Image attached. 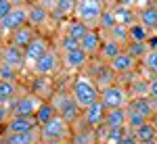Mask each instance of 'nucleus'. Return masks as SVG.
I'll return each instance as SVG.
<instances>
[{
    "mask_svg": "<svg viewBox=\"0 0 157 144\" xmlns=\"http://www.w3.org/2000/svg\"><path fill=\"white\" fill-rule=\"evenodd\" d=\"M71 96L75 98V102L86 111L90 105H94L97 100H101V90L97 88V82H92L90 77L78 75L71 84Z\"/></svg>",
    "mask_w": 157,
    "mask_h": 144,
    "instance_id": "obj_1",
    "label": "nucleus"
},
{
    "mask_svg": "<svg viewBox=\"0 0 157 144\" xmlns=\"http://www.w3.org/2000/svg\"><path fill=\"white\" fill-rule=\"evenodd\" d=\"M40 136H42V142L46 144H65L67 140H71V123L63 119V117H55L52 121H48L46 125L40 127Z\"/></svg>",
    "mask_w": 157,
    "mask_h": 144,
    "instance_id": "obj_2",
    "label": "nucleus"
},
{
    "mask_svg": "<svg viewBox=\"0 0 157 144\" xmlns=\"http://www.w3.org/2000/svg\"><path fill=\"white\" fill-rule=\"evenodd\" d=\"M52 107L57 111V115L63 117L67 123H75L78 119H82V113H84V109L75 102V98L65 94V92H59L52 96Z\"/></svg>",
    "mask_w": 157,
    "mask_h": 144,
    "instance_id": "obj_3",
    "label": "nucleus"
},
{
    "mask_svg": "<svg viewBox=\"0 0 157 144\" xmlns=\"http://www.w3.org/2000/svg\"><path fill=\"white\" fill-rule=\"evenodd\" d=\"M103 0H75V19L86 25H94L103 17Z\"/></svg>",
    "mask_w": 157,
    "mask_h": 144,
    "instance_id": "obj_4",
    "label": "nucleus"
},
{
    "mask_svg": "<svg viewBox=\"0 0 157 144\" xmlns=\"http://www.w3.org/2000/svg\"><path fill=\"white\" fill-rule=\"evenodd\" d=\"M101 100L103 105L107 107V111L111 109H126L130 102H128V92L124 86H117V84H111L107 88H103L101 92Z\"/></svg>",
    "mask_w": 157,
    "mask_h": 144,
    "instance_id": "obj_5",
    "label": "nucleus"
},
{
    "mask_svg": "<svg viewBox=\"0 0 157 144\" xmlns=\"http://www.w3.org/2000/svg\"><path fill=\"white\" fill-rule=\"evenodd\" d=\"M42 105L44 102L40 100L38 94H25L11 107V115L13 117H36L38 109Z\"/></svg>",
    "mask_w": 157,
    "mask_h": 144,
    "instance_id": "obj_6",
    "label": "nucleus"
},
{
    "mask_svg": "<svg viewBox=\"0 0 157 144\" xmlns=\"http://www.w3.org/2000/svg\"><path fill=\"white\" fill-rule=\"evenodd\" d=\"M25 25H29V11L23 9V6H15L11 11V15L0 23V27H2V31H13L15 34L17 29H21Z\"/></svg>",
    "mask_w": 157,
    "mask_h": 144,
    "instance_id": "obj_7",
    "label": "nucleus"
},
{
    "mask_svg": "<svg viewBox=\"0 0 157 144\" xmlns=\"http://www.w3.org/2000/svg\"><path fill=\"white\" fill-rule=\"evenodd\" d=\"M59 67H61L59 54H57L55 50H48V52H46V54H44V57L34 65V71H36L38 77H50V75L57 71Z\"/></svg>",
    "mask_w": 157,
    "mask_h": 144,
    "instance_id": "obj_8",
    "label": "nucleus"
},
{
    "mask_svg": "<svg viewBox=\"0 0 157 144\" xmlns=\"http://www.w3.org/2000/svg\"><path fill=\"white\" fill-rule=\"evenodd\" d=\"M105 117H107V107L103 105V100H97L94 105H90V107L84 111V119L92 130L103 127V125H105Z\"/></svg>",
    "mask_w": 157,
    "mask_h": 144,
    "instance_id": "obj_9",
    "label": "nucleus"
},
{
    "mask_svg": "<svg viewBox=\"0 0 157 144\" xmlns=\"http://www.w3.org/2000/svg\"><path fill=\"white\" fill-rule=\"evenodd\" d=\"M40 130L36 117H11L6 121V134H29Z\"/></svg>",
    "mask_w": 157,
    "mask_h": 144,
    "instance_id": "obj_10",
    "label": "nucleus"
},
{
    "mask_svg": "<svg viewBox=\"0 0 157 144\" xmlns=\"http://www.w3.org/2000/svg\"><path fill=\"white\" fill-rule=\"evenodd\" d=\"M2 63L4 65H9V67H13V69H21L25 63V50L19 46H15V44H11V46H6L4 50H2Z\"/></svg>",
    "mask_w": 157,
    "mask_h": 144,
    "instance_id": "obj_11",
    "label": "nucleus"
},
{
    "mask_svg": "<svg viewBox=\"0 0 157 144\" xmlns=\"http://www.w3.org/2000/svg\"><path fill=\"white\" fill-rule=\"evenodd\" d=\"M48 50H50V48H48V44H46V40L36 36V38H34V42L25 48V61H27V63H32V65H36V63L42 59Z\"/></svg>",
    "mask_w": 157,
    "mask_h": 144,
    "instance_id": "obj_12",
    "label": "nucleus"
},
{
    "mask_svg": "<svg viewBox=\"0 0 157 144\" xmlns=\"http://www.w3.org/2000/svg\"><path fill=\"white\" fill-rule=\"evenodd\" d=\"M134 67H136V59L130 57L126 50L121 52L120 57H115V59L109 63V69H111L113 73H130Z\"/></svg>",
    "mask_w": 157,
    "mask_h": 144,
    "instance_id": "obj_13",
    "label": "nucleus"
},
{
    "mask_svg": "<svg viewBox=\"0 0 157 144\" xmlns=\"http://www.w3.org/2000/svg\"><path fill=\"white\" fill-rule=\"evenodd\" d=\"M86 61H88V52H86L84 48L63 52V65L69 67V69H80V67H84Z\"/></svg>",
    "mask_w": 157,
    "mask_h": 144,
    "instance_id": "obj_14",
    "label": "nucleus"
},
{
    "mask_svg": "<svg viewBox=\"0 0 157 144\" xmlns=\"http://www.w3.org/2000/svg\"><path fill=\"white\" fill-rule=\"evenodd\" d=\"M126 123H128V113H126V109H111V111H107L105 125H107L109 130L126 127Z\"/></svg>",
    "mask_w": 157,
    "mask_h": 144,
    "instance_id": "obj_15",
    "label": "nucleus"
},
{
    "mask_svg": "<svg viewBox=\"0 0 157 144\" xmlns=\"http://www.w3.org/2000/svg\"><path fill=\"white\" fill-rule=\"evenodd\" d=\"M34 38H36V29L32 27V25H25L21 29H17L15 34H13V44L19 48H27L32 42H34Z\"/></svg>",
    "mask_w": 157,
    "mask_h": 144,
    "instance_id": "obj_16",
    "label": "nucleus"
},
{
    "mask_svg": "<svg viewBox=\"0 0 157 144\" xmlns=\"http://www.w3.org/2000/svg\"><path fill=\"white\" fill-rule=\"evenodd\" d=\"M113 15L117 19V23L124 25V27H132L136 23V13L130 9V6H124V4H115L113 6Z\"/></svg>",
    "mask_w": 157,
    "mask_h": 144,
    "instance_id": "obj_17",
    "label": "nucleus"
},
{
    "mask_svg": "<svg viewBox=\"0 0 157 144\" xmlns=\"http://www.w3.org/2000/svg\"><path fill=\"white\" fill-rule=\"evenodd\" d=\"M121 52H124L121 50V44H117L115 40H105L103 46H101V57L105 61H109V63L115 59V57H120Z\"/></svg>",
    "mask_w": 157,
    "mask_h": 144,
    "instance_id": "obj_18",
    "label": "nucleus"
},
{
    "mask_svg": "<svg viewBox=\"0 0 157 144\" xmlns=\"http://www.w3.org/2000/svg\"><path fill=\"white\" fill-rule=\"evenodd\" d=\"M134 138L138 140V144H143V142H155V138H157V130H155V125L147 121L143 127H138V130L134 132Z\"/></svg>",
    "mask_w": 157,
    "mask_h": 144,
    "instance_id": "obj_19",
    "label": "nucleus"
},
{
    "mask_svg": "<svg viewBox=\"0 0 157 144\" xmlns=\"http://www.w3.org/2000/svg\"><path fill=\"white\" fill-rule=\"evenodd\" d=\"M140 23L145 25L147 29H153L157 31V6H145L140 11Z\"/></svg>",
    "mask_w": 157,
    "mask_h": 144,
    "instance_id": "obj_20",
    "label": "nucleus"
},
{
    "mask_svg": "<svg viewBox=\"0 0 157 144\" xmlns=\"http://www.w3.org/2000/svg\"><path fill=\"white\" fill-rule=\"evenodd\" d=\"M128 109H132V111H136V113H140L145 119L153 117V102H149L147 98H134L132 102L128 105Z\"/></svg>",
    "mask_w": 157,
    "mask_h": 144,
    "instance_id": "obj_21",
    "label": "nucleus"
},
{
    "mask_svg": "<svg viewBox=\"0 0 157 144\" xmlns=\"http://www.w3.org/2000/svg\"><path fill=\"white\" fill-rule=\"evenodd\" d=\"M55 117H57V111H55V107H52V102H44L42 107L38 109V113H36V121H38L40 127L46 125L48 121H52Z\"/></svg>",
    "mask_w": 157,
    "mask_h": 144,
    "instance_id": "obj_22",
    "label": "nucleus"
},
{
    "mask_svg": "<svg viewBox=\"0 0 157 144\" xmlns=\"http://www.w3.org/2000/svg\"><path fill=\"white\" fill-rule=\"evenodd\" d=\"M36 132L29 134H6L2 144H36Z\"/></svg>",
    "mask_w": 157,
    "mask_h": 144,
    "instance_id": "obj_23",
    "label": "nucleus"
},
{
    "mask_svg": "<svg viewBox=\"0 0 157 144\" xmlns=\"http://www.w3.org/2000/svg\"><path fill=\"white\" fill-rule=\"evenodd\" d=\"M27 11H29V25H32V27H40V25L46 23V19H48V11L42 9L40 4L32 6V9H27Z\"/></svg>",
    "mask_w": 157,
    "mask_h": 144,
    "instance_id": "obj_24",
    "label": "nucleus"
},
{
    "mask_svg": "<svg viewBox=\"0 0 157 144\" xmlns=\"http://www.w3.org/2000/svg\"><path fill=\"white\" fill-rule=\"evenodd\" d=\"M101 46H103V44H101V36H98L97 31L90 29V31L86 34V38L82 40V48H84L88 54H92V52H98Z\"/></svg>",
    "mask_w": 157,
    "mask_h": 144,
    "instance_id": "obj_25",
    "label": "nucleus"
},
{
    "mask_svg": "<svg viewBox=\"0 0 157 144\" xmlns=\"http://www.w3.org/2000/svg\"><path fill=\"white\" fill-rule=\"evenodd\" d=\"M126 52L138 61V59H145L147 54L151 52V48H149L147 42H130V44L126 46Z\"/></svg>",
    "mask_w": 157,
    "mask_h": 144,
    "instance_id": "obj_26",
    "label": "nucleus"
},
{
    "mask_svg": "<svg viewBox=\"0 0 157 144\" xmlns=\"http://www.w3.org/2000/svg\"><path fill=\"white\" fill-rule=\"evenodd\" d=\"M88 31H90V29H88V25H86V23H82V21H78V19H75V21H71V23L67 25V31H65V34L82 42V40L86 38V34H88Z\"/></svg>",
    "mask_w": 157,
    "mask_h": 144,
    "instance_id": "obj_27",
    "label": "nucleus"
},
{
    "mask_svg": "<svg viewBox=\"0 0 157 144\" xmlns=\"http://www.w3.org/2000/svg\"><path fill=\"white\" fill-rule=\"evenodd\" d=\"M15 94H17L15 82H2L0 79V105L4 107L6 102H11L13 98H15Z\"/></svg>",
    "mask_w": 157,
    "mask_h": 144,
    "instance_id": "obj_28",
    "label": "nucleus"
},
{
    "mask_svg": "<svg viewBox=\"0 0 157 144\" xmlns=\"http://www.w3.org/2000/svg\"><path fill=\"white\" fill-rule=\"evenodd\" d=\"M109 40H115V42L121 44V46H124V44L128 46V44H130V31H128V27H124V25L117 23L111 31H109Z\"/></svg>",
    "mask_w": 157,
    "mask_h": 144,
    "instance_id": "obj_29",
    "label": "nucleus"
},
{
    "mask_svg": "<svg viewBox=\"0 0 157 144\" xmlns=\"http://www.w3.org/2000/svg\"><path fill=\"white\" fill-rule=\"evenodd\" d=\"M130 31V42H147L149 40V29H147L143 23H134L132 27H128Z\"/></svg>",
    "mask_w": 157,
    "mask_h": 144,
    "instance_id": "obj_30",
    "label": "nucleus"
},
{
    "mask_svg": "<svg viewBox=\"0 0 157 144\" xmlns=\"http://www.w3.org/2000/svg\"><path fill=\"white\" fill-rule=\"evenodd\" d=\"M126 113H128V123H126V125H128V127H130L132 132H136L138 127H143V125L147 123V119H145V117H143L140 113L132 111V109H128V107H126Z\"/></svg>",
    "mask_w": 157,
    "mask_h": 144,
    "instance_id": "obj_31",
    "label": "nucleus"
},
{
    "mask_svg": "<svg viewBox=\"0 0 157 144\" xmlns=\"http://www.w3.org/2000/svg\"><path fill=\"white\" fill-rule=\"evenodd\" d=\"M97 142V138H94V134H92V130L90 132H78L71 136V140H69V144H94Z\"/></svg>",
    "mask_w": 157,
    "mask_h": 144,
    "instance_id": "obj_32",
    "label": "nucleus"
},
{
    "mask_svg": "<svg viewBox=\"0 0 157 144\" xmlns=\"http://www.w3.org/2000/svg\"><path fill=\"white\" fill-rule=\"evenodd\" d=\"M105 127H107V125H105ZM126 136H130V134H126L124 127H117V130H109L107 127V138H105V142L107 144H117V142H121Z\"/></svg>",
    "mask_w": 157,
    "mask_h": 144,
    "instance_id": "obj_33",
    "label": "nucleus"
},
{
    "mask_svg": "<svg viewBox=\"0 0 157 144\" xmlns=\"http://www.w3.org/2000/svg\"><path fill=\"white\" fill-rule=\"evenodd\" d=\"M98 25L103 27V29H107V31H111L115 25H117V19H115V15H113V11H105L103 13V17H101V21H98Z\"/></svg>",
    "mask_w": 157,
    "mask_h": 144,
    "instance_id": "obj_34",
    "label": "nucleus"
},
{
    "mask_svg": "<svg viewBox=\"0 0 157 144\" xmlns=\"http://www.w3.org/2000/svg\"><path fill=\"white\" fill-rule=\"evenodd\" d=\"M61 48H63V52H69V50H78V48H82V42L65 34V36L61 38Z\"/></svg>",
    "mask_w": 157,
    "mask_h": 144,
    "instance_id": "obj_35",
    "label": "nucleus"
},
{
    "mask_svg": "<svg viewBox=\"0 0 157 144\" xmlns=\"http://www.w3.org/2000/svg\"><path fill=\"white\" fill-rule=\"evenodd\" d=\"M55 11L59 13V15H69V13H75V0H57Z\"/></svg>",
    "mask_w": 157,
    "mask_h": 144,
    "instance_id": "obj_36",
    "label": "nucleus"
},
{
    "mask_svg": "<svg viewBox=\"0 0 157 144\" xmlns=\"http://www.w3.org/2000/svg\"><path fill=\"white\" fill-rule=\"evenodd\" d=\"M143 65H145V69H149L151 73L157 75V50H151L147 54L145 59H143Z\"/></svg>",
    "mask_w": 157,
    "mask_h": 144,
    "instance_id": "obj_37",
    "label": "nucleus"
},
{
    "mask_svg": "<svg viewBox=\"0 0 157 144\" xmlns=\"http://www.w3.org/2000/svg\"><path fill=\"white\" fill-rule=\"evenodd\" d=\"M0 79L2 82H15L17 79V69H13V67L2 63V67H0Z\"/></svg>",
    "mask_w": 157,
    "mask_h": 144,
    "instance_id": "obj_38",
    "label": "nucleus"
},
{
    "mask_svg": "<svg viewBox=\"0 0 157 144\" xmlns=\"http://www.w3.org/2000/svg\"><path fill=\"white\" fill-rule=\"evenodd\" d=\"M13 9H15V4H13L11 0H2V2H0V23H2V21L11 15Z\"/></svg>",
    "mask_w": 157,
    "mask_h": 144,
    "instance_id": "obj_39",
    "label": "nucleus"
},
{
    "mask_svg": "<svg viewBox=\"0 0 157 144\" xmlns=\"http://www.w3.org/2000/svg\"><path fill=\"white\" fill-rule=\"evenodd\" d=\"M149 96L157 98V75H153V77L149 79Z\"/></svg>",
    "mask_w": 157,
    "mask_h": 144,
    "instance_id": "obj_40",
    "label": "nucleus"
},
{
    "mask_svg": "<svg viewBox=\"0 0 157 144\" xmlns=\"http://www.w3.org/2000/svg\"><path fill=\"white\" fill-rule=\"evenodd\" d=\"M40 6L46 9V11H48V9H55V6H57V0H40Z\"/></svg>",
    "mask_w": 157,
    "mask_h": 144,
    "instance_id": "obj_41",
    "label": "nucleus"
},
{
    "mask_svg": "<svg viewBox=\"0 0 157 144\" xmlns=\"http://www.w3.org/2000/svg\"><path fill=\"white\" fill-rule=\"evenodd\" d=\"M6 119H9V111H6V109L0 105V125H2V123H4Z\"/></svg>",
    "mask_w": 157,
    "mask_h": 144,
    "instance_id": "obj_42",
    "label": "nucleus"
},
{
    "mask_svg": "<svg viewBox=\"0 0 157 144\" xmlns=\"http://www.w3.org/2000/svg\"><path fill=\"white\" fill-rule=\"evenodd\" d=\"M117 144H138V140L134 138V136H126L121 142H117Z\"/></svg>",
    "mask_w": 157,
    "mask_h": 144,
    "instance_id": "obj_43",
    "label": "nucleus"
},
{
    "mask_svg": "<svg viewBox=\"0 0 157 144\" xmlns=\"http://www.w3.org/2000/svg\"><path fill=\"white\" fill-rule=\"evenodd\" d=\"M117 4H124V6H130L132 9L134 4H136V0H117Z\"/></svg>",
    "mask_w": 157,
    "mask_h": 144,
    "instance_id": "obj_44",
    "label": "nucleus"
},
{
    "mask_svg": "<svg viewBox=\"0 0 157 144\" xmlns=\"http://www.w3.org/2000/svg\"><path fill=\"white\" fill-rule=\"evenodd\" d=\"M11 2H13V4H17V6H21V4H23L25 0H11Z\"/></svg>",
    "mask_w": 157,
    "mask_h": 144,
    "instance_id": "obj_45",
    "label": "nucleus"
},
{
    "mask_svg": "<svg viewBox=\"0 0 157 144\" xmlns=\"http://www.w3.org/2000/svg\"><path fill=\"white\" fill-rule=\"evenodd\" d=\"M143 144H157V142H143Z\"/></svg>",
    "mask_w": 157,
    "mask_h": 144,
    "instance_id": "obj_46",
    "label": "nucleus"
},
{
    "mask_svg": "<svg viewBox=\"0 0 157 144\" xmlns=\"http://www.w3.org/2000/svg\"><path fill=\"white\" fill-rule=\"evenodd\" d=\"M36 144H46V142H36Z\"/></svg>",
    "mask_w": 157,
    "mask_h": 144,
    "instance_id": "obj_47",
    "label": "nucleus"
},
{
    "mask_svg": "<svg viewBox=\"0 0 157 144\" xmlns=\"http://www.w3.org/2000/svg\"><path fill=\"white\" fill-rule=\"evenodd\" d=\"M0 2H2V0H0Z\"/></svg>",
    "mask_w": 157,
    "mask_h": 144,
    "instance_id": "obj_48",
    "label": "nucleus"
}]
</instances>
